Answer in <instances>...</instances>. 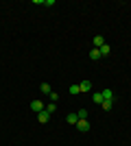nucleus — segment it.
Here are the masks:
<instances>
[{
    "instance_id": "nucleus-12",
    "label": "nucleus",
    "mask_w": 131,
    "mask_h": 146,
    "mask_svg": "<svg viewBox=\"0 0 131 146\" xmlns=\"http://www.w3.org/2000/svg\"><path fill=\"white\" fill-rule=\"evenodd\" d=\"M68 122L76 127V122H79V116H76V113H70V116H68Z\"/></svg>"
},
{
    "instance_id": "nucleus-6",
    "label": "nucleus",
    "mask_w": 131,
    "mask_h": 146,
    "mask_svg": "<svg viewBox=\"0 0 131 146\" xmlns=\"http://www.w3.org/2000/svg\"><path fill=\"white\" fill-rule=\"evenodd\" d=\"M92 44H94V48H100V46L105 44V39H103V37H100V35H96V37H94V39H92Z\"/></svg>"
},
{
    "instance_id": "nucleus-11",
    "label": "nucleus",
    "mask_w": 131,
    "mask_h": 146,
    "mask_svg": "<svg viewBox=\"0 0 131 146\" xmlns=\"http://www.w3.org/2000/svg\"><path fill=\"white\" fill-rule=\"evenodd\" d=\"M76 116H79V120H87V109H79Z\"/></svg>"
},
{
    "instance_id": "nucleus-13",
    "label": "nucleus",
    "mask_w": 131,
    "mask_h": 146,
    "mask_svg": "<svg viewBox=\"0 0 131 146\" xmlns=\"http://www.w3.org/2000/svg\"><path fill=\"white\" fill-rule=\"evenodd\" d=\"M44 109L48 111V113H53V111H55V109H57V105H55V103H50V105H48V107H44Z\"/></svg>"
},
{
    "instance_id": "nucleus-15",
    "label": "nucleus",
    "mask_w": 131,
    "mask_h": 146,
    "mask_svg": "<svg viewBox=\"0 0 131 146\" xmlns=\"http://www.w3.org/2000/svg\"><path fill=\"white\" fill-rule=\"evenodd\" d=\"M70 94H81V92H79V85H70Z\"/></svg>"
},
{
    "instance_id": "nucleus-7",
    "label": "nucleus",
    "mask_w": 131,
    "mask_h": 146,
    "mask_svg": "<svg viewBox=\"0 0 131 146\" xmlns=\"http://www.w3.org/2000/svg\"><path fill=\"white\" fill-rule=\"evenodd\" d=\"M90 59L98 61V59H100V50H98V48H92V50H90Z\"/></svg>"
},
{
    "instance_id": "nucleus-2",
    "label": "nucleus",
    "mask_w": 131,
    "mask_h": 146,
    "mask_svg": "<svg viewBox=\"0 0 131 146\" xmlns=\"http://www.w3.org/2000/svg\"><path fill=\"white\" fill-rule=\"evenodd\" d=\"M37 120L42 122V124H46V122L50 120V113H48L46 109H44V111H39V113H37Z\"/></svg>"
},
{
    "instance_id": "nucleus-1",
    "label": "nucleus",
    "mask_w": 131,
    "mask_h": 146,
    "mask_svg": "<svg viewBox=\"0 0 131 146\" xmlns=\"http://www.w3.org/2000/svg\"><path fill=\"white\" fill-rule=\"evenodd\" d=\"M76 129H79L81 133H85V131H90V122L87 120H79L76 122Z\"/></svg>"
},
{
    "instance_id": "nucleus-4",
    "label": "nucleus",
    "mask_w": 131,
    "mask_h": 146,
    "mask_svg": "<svg viewBox=\"0 0 131 146\" xmlns=\"http://www.w3.org/2000/svg\"><path fill=\"white\" fill-rule=\"evenodd\" d=\"M92 90V83H90V81H81V83H79V92H90Z\"/></svg>"
},
{
    "instance_id": "nucleus-10",
    "label": "nucleus",
    "mask_w": 131,
    "mask_h": 146,
    "mask_svg": "<svg viewBox=\"0 0 131 146\" xmlns=\"http://www.w3.org/2000/svg\"><path fill=\"white\" fill-rule=\"evenodd\" d=\"M100 107H103L105 111H109V109L114 107V100H103V105H100Z\"/></svg>"
},
{
    "instance_id": "nucleus-3",
    "label": "nucleus",
    "mask_w": 131,
    "mask_h": 146,
    "mask_svg": "<svg viewBox=\"0 0 131 146\" xmlns=\"http://www.w3.org/2000/svg\"><path fill=\"white\" fill-rule=\"evenodd\" d=\"M31 109L39 113V111H44V103H42V100H33V103H31Z\"/></svg>"
},
{
    "instance_id": "nucleus-5",
    "label": "nucleus",
    "mask_w": 131,
    "mask_h": 146,
    "mask_svg": "<svg viewBox=\"0 0 131 146\" xmlns=\"http://www.w3.org/2000/svg\"><path fill=\"white\" fill-rule=\"evenodd\" d=\"M98 50H100V57H107L109 52H112V46H109V44H103Z\"/></svg>"
},
{
    "instance_id": "nucleus-14",
    "label": "nucleus",
    "mask_w": 131,
    "mask_h": 146,
    "mask_svg": "<svg viewBox=\"0 0 131 146\" xmlns=\"http://www.w3.org/2000/svg\"><path fill=\"white\" fill-rule=\"evenodd\" d=\"M42 92H44V94H50V85H48V83H42Z\"/></svg>"
},
{
    "instance_id": "nucleus-16",
    "label": "nucleus",
    "mask_w": 131,
    "mask_h": 146,
    "mask_svg": "<svg viewBox=\"0 0 131 146\" xmlns=\"http://www.w3.org/2000/svg\"><path fill=\"white\" fill-rule=\"evenodd\" d=\"M48 96H50V100H53V103H57V100H59V94H53V92H50Z\"/></svg>"
},
{
    "instance_id": "nucleus-8",
    "label": "nucleus",
    "mask_w": 131,
    "mask_h": 146,
    "mask_svg": "<svg viewBox=\"0 0 131 146\" xmlns=\"http://www.w3.org/2000/svg\"><path fill=\"white\" fill-rule=\"evenodd\" d=\"M92 100H94L96 105H103V100H105V98H103V92H98V94H94V96H92Z\"/></svg>"
},
{
    "instance_id": "nucleus-9",
    "label": "nucleus",
    "mask_w": 131,
    "mask_h": 146,
    "mask_svg": "<svg viewBox=\"0 0 131 146\" xmlns=\"http://www.w3.org/2000/svg\"><path fill=\"white\" fill-rule=\"evenodd\" d=\"M103 98H105V100H114V92L112 90H103Z\"/></svg>"
}]
</instances>
